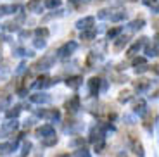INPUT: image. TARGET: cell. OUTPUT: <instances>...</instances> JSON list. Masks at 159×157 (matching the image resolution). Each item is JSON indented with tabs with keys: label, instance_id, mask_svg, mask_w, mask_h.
I'll return each mask as SVG.
<instances>
[{
	"label": "cell",
	"instance_id": "cell-1",
	"mask_svg": "<svg viewBox=\"0 0 159 157\" xmlns=\"http://www.w3.org/2000/svg\"><path fill=\"white\" fill-rule=\"evenodd\" d=\"M119 157H123V155H119Z\"/></svg>",
	"mask_w": 159,
	"mask_h": 157
}]
</instances>
